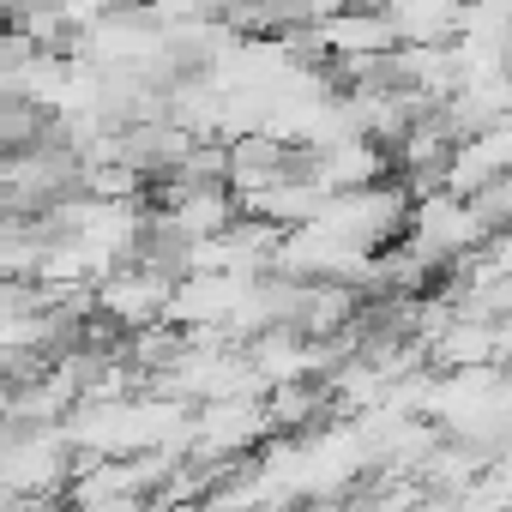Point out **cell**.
Instances as JSON below:
<instances>
[{
    "mask_svg": "<svg viewBox=\"0 0 512 512\" xmlns=\"http://www.w3.org/2000/svg\"><path fill=\"white\" fill-rule=\"evenodd\" d=\"M79 512H145L139 494H103V500H85Z\"/></svg>",
    "mask_w": 512,
    "mask_h": 512,
    "instance_id": "obj_1",
    "label": "cell"
}]
</instances>
